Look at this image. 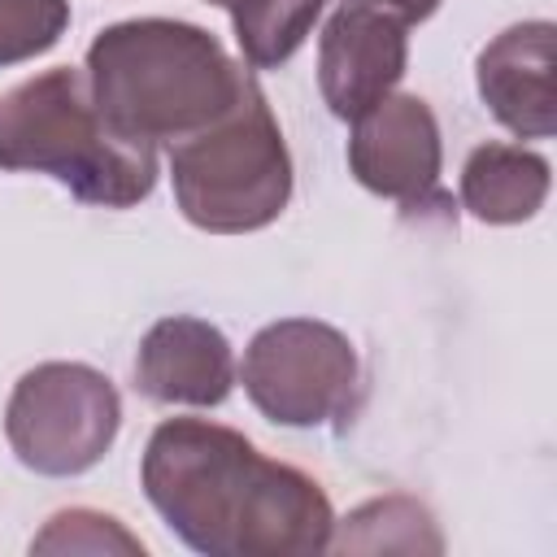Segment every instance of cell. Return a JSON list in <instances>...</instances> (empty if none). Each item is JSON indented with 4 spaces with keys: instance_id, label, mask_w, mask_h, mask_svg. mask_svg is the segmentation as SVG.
<instances>
[{
    "instance_id": "1",
    "label": "cell",
    "mask_w": 557,
    "mask_h": 557,
    "mask_svg": "<svg viewBox=\"0 0 557 557\" xmlns=\"http://www.w3.org/2000/svg\"><path fill=\"white\" fill-rule=\"evenodd\" d=\"M139 483L161 522L205 557H309L331 548L335 509L322 483L265 457L209 418H165L144 448Z\"/></svg>"
},
{
    "instance_id": "2",
    "label": "cell",
    "mask_w": 557,
    "mask_h": 557,
    "mask_svg": "<svg viewBox=\"0 0 557 557\" xmlns=\"http://www.w3.org/2000/svg\"><path fill=\"white\" fill-rule=\"evenodd\" d=\"M83 74L100 113L144 144H178L205 131L252 78L213 30L178 17L104 26L87 48Z\"/></svg>"
},
{
    "instance_id": "3",
    "label": "cell",
    "mask_w": 557,
    "mask_h": 557,
    "mask_svg": "<svg viewBox=\"0 0 557 557\" xmlns=\"http://www.w3.org/2000/svg\"><path fill=\"white\" fill-rule=\"evenodd\" d=\"M0 170L48 174L83 205L131 209L157 187V144L122 135L74 65L44 70L0 100Z\"/></svg>"
},
{
    "instance_id": "4",
    "label": "cell",
    "mask_w": 557,
    "mask_h": 557,
    "mask_svg": "<svg viewBox=\"0 0 557 557\" xmlns=\"http://www.w3.org/2000/svg\"><path fill=\"white\" fill-rule=\"evenodd\" d=\"M178 213L209 235L270 226L292 200V152L257 78L205 131L170 144Z\"/></svg>"
},
{
    "instance_id": "5",
    "label": "cell",
    "mask_w": 557,
    "mask_h": 557,
    "mask_svg": "<svg viewBox=\"0 0 557 557\" xmlns=\"http://www.w3.org/2000/svg\"><path fill=\"white\" fill-rule=\"evenodd\" d=\"M122 396L109 374L83 361H44L26 370L4 405V440L13 457L48 479L91 470L117 440Z\"/></svg>"
},
{
    "instance_id": "6",
    "label": "cell",
    "mask_w": 557,
    "mask_h": 557,
    "mask_svg": "<svg viewBox=\"0 0 557 557\" xmlns=\"http://www.w3.org/2000/svg\"><path fill=\"white\" fill-rule=\"evenodd\" d=\"M244 392L278 426H326L352 409L361 366L344 331L318 318H278L261 326L239 366Z\"/></svg>"
},
{
    "instance_id": "7",
    "label": "cell",
    "mask_w": 557,
    "mask_h": 557,
    "mask_svg": "<svg viewBox=\"0 0 557 557\" xmlns=\"http://www.w3.org/2000/svg\"><path fill=\"white\" fill-rule=\"evenodd\" d=\"M440 165H444L440 122L422 96L387 91L379 104L352 117L348 170L366 191L422 205L440 187Z\"/></svg>"
},
{
    "instance_id": "8",
    "label": "cell",
    "mask_w": 557,
    "mask_h": 557,
    "mask_svg": "<svg viewBox=\"0 0 557 557\" xmlns=\"http://www.w3.org/2000/svg\"><path fill=\"white\" fill-rule=\"evenodd\" d=\"M409 65L405 22L344 0L318 35V91L339 122L361 117L379 104Z\"/></svg>"
},
{
    "instance_id": "9",
    "label": "cell",
    "mask_w": 557,
    "mask_h": 557,
    "mask_svg": "<svg viewBox=\"0 0 557 557\" xmlns=\"http://www.w3.org/2000/svg\"><path fill=\"white\" fill-rule=\"evenodd\" d=\"M239 379L231 339L191 313L161 318L144 331L135 352V387L157 405L213 409Z\"/></svg>"
},
{
    "instance_id": "10",
    "label": "cell",
    "mask_w": 557,
    "mask_h": 557,
    "mask_svg": "<svg viewBox=\"0 0 557 557\" xmlns=\"http://www.w3.org/2000/svg\"><path fill=\"white\" fill-rule=\"evenodd\" d=\"M553 39H557V26L544 17L518 22V26H505L492 44H483L474 61L479 100L518 139H548L557 131Z\"/></svg>"
},
{
    "instance_id": "11",
    "label": "cell",
    "mask_w": 557,
    "mask_h": 557,
    "mask_svg": "<svg viewBox=\"0 0 557 557\" xmlns=\"http://www.w3.org/2000/svg\"><path fill=\"white\" fill-rule=\"evenodd\" d=\"M553 187V165L527 144H479L461 165V205L487 226H513L544 209Z\"/></svg>"
},
{
    "instance_id": "12",
    "label": "cell",
    "mask_w": 557,
    "mask_h": 557,
    "mask_svg": "<svg viewBox=\"0 0 557 557\" xmlns=\"http://www.w3.org/2000/svg\"><path fill=\"white\" fill-rule=\"evenodd\" d=\"M331 548L352 553H440L444 535L435 531V518L413 496H379L357 505L344 522L331 531Z\"/></svg>"
},
{
    "instance_id": "13",
    "label": "cell",
    "mask_w": 557,
    "mask_h": 557,
    "mask_svg": "<svg viewBox=\"0 0 557 557\" xmlns=\"http://www.w3.org/2000/svg\"><path fill=\"white\" fill-rule=\"evenodd\" d=\"M235 44L252 70H278L313 35L326 0H226Z\"/></svg>"
},
{
    "instance_id": "14",
    "label": "cell",
    "mask_w": 557,
    "mask_h": 557,
    "mask_svg": "<svg viewBox=\"0 0 557 557\" xmlns=\"http://www.w3.org/2000/svg\"><path fill=\"white\" fill-rule=\"evenodd\" d=\"M30 553H126L144 557V540L126 531L113 513L100 509H61L44 522V531L30 540Z\"/></svg>"
},
{
    "instance_id": "15",
    "label": "cell",
    "mask_w": 557,
    "mask_h": 557,
    "mask_svg": "<svg viewBox=\"0 0 557 557\" xmlns=\"http://www.w3.org/2000/svg\"><path fill=\"white\" fill-rule=\"evenodd\" d=\"M70 26V0H0V65H22L57 48Z\"/></svg>"
},
{
    "instance_id": "16",
    "label": "cell",
    "mask_w": 557,
    "mask_h": 557,
    "mask_svg": "<svg viewBox=\"0 0 557 557\" xmlns=\"http://www.w3.org/2000/svg\"><path fill=\"white\" fill-rule=\"evenodd\" d=\"M352 4L379 9V13H387V17L405 22V26H413V22H426V17L440 9V0H352Z\"/></svg>"
},
{
    "instance_id": "17",
    "label": "cell",
    "mask_w": 557,
    "mask_h": 557,
    "mask_svg": "<svg viewBox=\"0 0 557 557\" xmlns=\"http://www.w3.org/2000/svg\"><path fill=\"white\" fill-rule=\"evenodd\" d=\"M205 4H226V0H205Z\"/></svg>"
}]
</instances>
